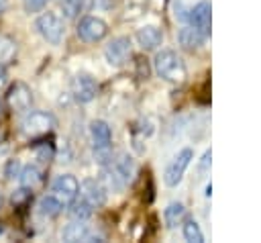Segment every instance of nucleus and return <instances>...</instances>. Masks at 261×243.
I'll return each instance as SVG.
<instances>
[{"instance_id":"nucleus-1","label":"nucleus","mask_w":261,"mask_h":243,"mask_svg":"<svg viewBox=\"0 0 261 243\" xmlns=\"http://www.w3.org/2000/svg\"><path fill=\"white\" fill-rule=\"evenodd\" d=\"M153 69H155V74L161 80H165L169 84H181L188 78L186 61L173 49H161V51H157V55L153 59Z\"/></svg>"},{"instance_id":"nucleus-2","label":"nucleus","mask_w":261,"mask_h":243,"mask_svg":"<svg viewBox=\"0 0 261 243\" xmlns=\"http://www.w3.org/2000/svg\"><path fill=\"white\" fill-rule=\"evenodd\" d=\"M35 27L39 31V35L49 43V45H59L65 37V25L63 18L57 16L55 12H43L39 14V18L35 20Z\"/></svg>"},{"instance_id":"nucleus-3","label":"nucleus","mask_w":261,"mask_h":243,"mask_svg":"<svg viewBox=\"0 0 261 243\" xmlns=\"http://www.w3.org/2000/svg\"><path fill=\"white\" fill-rule=\"evenodd\" d=\"M55 116L51 112H45V110H35V112H29L22 123H20V129L27 137L35 139V137H45L47 133H51L55 129Z\"/></svg>"},{"instance_id":"nucleus-4","label":"nucleus","mask_w":261,"mask_h":243,"mask_svg":"<svg viewBox=\"0 0 261 243\" xmlns=\"http://www.w3.org/2000/svg\"><path fill=\"white\" fill-rule=\"evenodd\" d=\"M192 159H194V149H192V147L179 149V151L175 153V157L167 163L165 172H163V182H165V186L175 188V186L181 182V178H184L186 169L190 167Z\"/></svg>"},{"instance_id":"nucleus-5","label":"nucleus","mask_w":261,"mask_h":243,"mask_svg":"<svg viewBox=\"0 0 261 243\" xmlns=\"http://www.w3.org/2000/svg\"><path fill=\"white\" fill-rule=\"evenodd\" d=\"M108 35V25L104 18L100 16H84L77 25V37L84 41V43H100L104 37Z\"/></svg>"},{"instance_id":"nucleus-6","label":"nucleus","mask_w":261,"mask_h":243,"mask_svg":"<svg viewBox=\"0 0 261 243\" xmlns=\"http://www.w3.org/2000/svg\"><path fill=\"white\" fill-rule=\"evenodd\" d=\"M190 27L198 29L204 37H210L212 33V6L208 0H200L198 4H194V8L188 10L186 14Z\"/></svg>"},{"instance_id":"nucleus-7","label":"nucleus","mask_w":261,"mask_h":243,"mask_svg":"<svg viewBox=\"0 0 261 243\" xmlns=\"http://www.w3.org/2000/svg\"><path fill=\"white\" fill-rule=\"evenodd\" d=\"M130 53H133V41H130V37H116V39H112V41L106 45V49H104L106 61H108L110 65H114V67L124 65V63L128 61Z\"/></svg>"},{"instance_id":"nucleus-8","label":"nucleus","mask_w":261,"mask_h":243,"mask_svg":"<svg viewBox=\"0 0 261 243\" xmlns=\"http://www.w3.org/2000/svg\"><path fill=\"white\" fill-rule=\"evenodd\" d=\"M6 102L14 112H27L33 106V92L24 82H14L6 90Z\"/></svg>"},{"instance_id":"nucleus-9","label":"nucleus","mask_w":261,"mask_h":243,"mask_svg":"<svg viewBox=\"0 0 261 243\" xmlns=\"http://www.w3.org/2000/svg\"><path fill=\"white\" fill-rule=\"evenodd\" d=\"M61 239L67 243H77V241H86V243H94V241H104V235L100 233H92L90 227L86 225V221H75L65 225V229L61 231Z\"/></svg>"},{"instance_id":"nucleus-10","label":"nucleus","mask_w":261,"mask_h":243,"mask_svg":"<svg viewBox=\"0 0 261 243\" xmlns=\"http://www.w3.org/2000/svg\"><path fill=\"white\" fill-rule=\"evenodd\" d=\"M71 94L75 98V102L80 104H88L96 98L98 94V84L92 76L88 74H77L73 80H71Z\"/></svg>"},{"instance_id":"nucleus-11","label":"nucleus","mask_w":261,"mask_h":243,"mask_svg":"<svg viewBox=\"0 0 261 243\" xmlns=\"http://www.w3.org/2000/svg\"><path fill=\"white\" fill-rule=\"evenodd\" d=\"M51 192L63 202V204H69L77 194H80V182L75 180V176L71 174H61L53 180L51 184Z\"/></svg>"},{"instance_id":"nucleus-12","label":"nucleus","mask_w":261,"mask_h":243,"mask_svg":"<svg viewBox=\"0 0 261 243\" xmlns=\"http://www.w3.org/2000/svg\"><path fill=\"white\" fill-rule=\"evenodd\" d=\"M80 194H82V198H86L94 208L106 204V186H104L102 180L86 178V180L80 184Z\"/></svg>"},{"instance_id":"nucleus-13","label":"nucleus","mask_w":261,"mask_h":243,"mask_svg":"<svg viewBox=\"0 0 261 243\" xmlns=\"http://www.w3.org/2000/svg\"><path fill=\"white\" fill-rule=\"evenodd\" d=\"M135 39H137V43H139V47H141L143 51H153V49H157V47L161 45L163 33H161V29H157L155 25H145V27H141V29L137 31Z\"/></svg>"},{"instance_id":"nucleus-14","label":"nucleus","mask_w":261,"mask_h":243,"mask_svg":"<svg viewBox=\"0 0 261 243\" xmlns=\"http://www.w3.org/2000/svg\"><path fill=\"white\" fill-rule=\"evenodd\" d=\"M90 135H92V145L94 149H108L112 147V131L106 120H94L90 125Z\"/></svg>"},{"instance_id":"nucleus-15","label":"nucleus","mask_w":261,"mask_h":243,"mask_svg":"<svg viewBox=\"0 0 261 243\" xmlns=\"http://www.w3.org/2000/svg\"><path fill=\"white\" fill-rule=\"evenodd\" d=\"M204 41H206V37L198 29H194L190 25L188 27H181L179 33H177V43L186 51H198V49H202Z\"/></svg>"},{"instance_id":"nucleus-16","label":"nucleus","mask_w":261,"mask_h":243,"mask_svg":"<svg viewBox=\"0 0 261 243\" xmlns=\"http://www.w3.org/2000/svg\"><path fill=\"white\" fill-rule=\"evenodd\" d=\"M110 165L116 169V174L122 178L124 184H128L133 180V176H135V161H133V157L128 153H120L114 163L110 161Z\"/></svg>"},{"instance_id":"nucleus-17","label":"nucleus","mask_w":261,"mask_h":243,"mask_svg":"<svg viewBox=\"0 0 261 243\" xmlns=\"http://www.w3.org/2000/svg\"><path fill=\"white\" fill-rule=\"evenodd\" d=\"M67 212H69V216L75 218V221H88V218L94 214V206H92L86 198H82V196L77 198V196H75V198L69 202V210H67Z\"/></svg>"},{"instance_id":"nucleus-18","label":"nucleus","mask_w":261,"mask_h":243,"mask_svg":"<svg viewBox=\"0 0 261 243\" xmlns=\"http://www.w3.org/2000/svg\"><path fill=\"white\" fill-rule=\"evenodd\" d=\"M184 218H186V206H184L181 202H169V204L165 206V210H163V221H165V225H167L169 229L181 225Z\"/></svg>"},{"instance_id":"nucleus-19","label":"nucleus","mask_w":261,"mask_h":243,"mask_svg":"<svg viewBox=\"0 0 261 243\" xmlns=\"http://www.w3.org/2000/svg\"><path fill=\"white\" fill-rule=\"evenodd\" d=\"M18 178H20V184L24 188H29V190H35V188H39L43 184V174H41V169L37 165H24L20 169Z\"/></svg>"},{"instance_id":"nucleus-20","label":"nucleus","mask_w":261,"mask_h":243,"mask_svg":"<svg viewBox=\"0 0 261 243\" xmlns=\"http://www.w3.org/2000/svg\"><path fill=\"white\" fill-rule=\"evenodd\" d=\"M63 210V202L55 196V194H49V196H43L41 202H39V212L43 216H57L59 212Z\"/></svg>"},{"instance_id":"nucleus-21","label":"nucleus","mask_w":261,"mask_h":243,"mask_svg":"<svg viewBox=\"0 0 261 243\" xmlns=\"http://www.w3.org/2000/svg\"><path fill=\"white\" fill-rule=\"evenodd\" d=\"M181 223H184L181 225L184 239L188 243H204V233H202V229H200V225H198L196 218H184Z\"/></svg>"},{"instance_id":"nucleus-22","label":"nucleus","mask_w":261,"mask_h":243,"mask_svg":"<svg viewBox=\"0 0 261 243\" xmlns=\"http://www.w3.org/2000/svg\"><path fill=\"white\" fill-rule=\"evenodd\" d=\"M16 55V41L8 35H0V65H6Z\"/></svg>"},{"instance_id":"nucleus-23","label":"nucleus","mask_w":261,"mask_h":243,"mask_svg":"<svg viewBox=\"0 0 261 243\" xmlns=\"http://www.w3.org/2000/svg\"><path fill=\"white\" fill-rule=\"evenodd\" d=\"M84 4H86V0H61V10L67 18H75L82 12Z\"/></svg>"},{"instance_id":"nucleus-24","label":"nucleus","mask_w":261,"mask_h":243,"mask_svg":"<svg viewBox=\"0 0 261 243\" xmlns=\"http://www.w3.org/2000/svg\"><path fill=\"white\" fill-rule=\"evenodd\" d=\"M29 200H31V190L24 188V186L12 194V204H14V206H20V204H24V202H29Z\"/></svg>"},{"instance_id":"nucleus-25","label":"nucleus","mask_w":261,"mask_h":243,"mask_svg":"<svg viewBox=\"0 0 261 243\" xmlns=\"http://www.w3.org/2000/svg\"><path fill=\"white\" fill-rule=\"evenodd\" d=\"M18 174H20V163H18V159H8V163H6V167H4V176H6L8 180H12V178H18Z\"/></svg>"},{"instance_id":"nucleus-26","label":"nucleus","mask_w":261,"mask_h":243,"mask_svg":"<svg viewBox=\"0 0 261 243\" xmlns=\"http://www.w3.org/2000/svg\"><path fill=\"white\" fill-rule=\"evenodd\" d=\"M47 2H49V0H22L24 10H27L29 14H31V12H41Z\"/></svg>"},{"instance_id":"nucleus-27","label":"nucleus","mask_w":261,"mask_h":243,"mask_svg":"<svg viewBox=\"0 0 261 243\" xmlns=\"http://www.w3.org/2000/svg\"><path fill=\"white\" fill-rule=\"evenodd\" d=\"M210 163H212V151L206 149L204 155H202V159H200V172H206L210 167Z\"/></svg>"},{"instance_id":"nucleus-28","label":"nucleus","mask_w":261,"mask_h":243,"mask_svg":"<svg viewBox=\"0 0 261 243\" xmlns=\"http://www.w3.org/2000/svg\"><path fill=\"white\" fill-rule=\"evenodd\" d=\"M6 84V67L4 65H0V88Z\"/></svg>"},{"instance_id":"nucleus-29","label":"nucleus","mask_w":261,"mask_h":243,"mask_svg":"<svg viewBox=\"0 0 261 243\" xmlns=\"http://www.w3.org/2000/svg\"><path fill=\"white\" fill-rule=\"evenodd\" d=\"M4 8H6V0H0V14L4 12Z\"/></svg>"},{"instance_id":"nucleus-30","label":"nucleus","mask_w":261,"mask_h":243,"mask_svg":"<svg viewBox=\"0 0 261 243\" xmlns=\"http://www.w3.org/2000/svg\"><path fill=\"white\" fill-rule=\"evenodd\" d=\"M210 194H212V184L206 186V196H210Z\"/></svg>"},{"instance_id":"nucleus-31","label":"nucleus","mask_w":261,"mask_h":243,"mask_svg":"<svg viewBox=\"0 0 261 243\" xmlns=\"http://www.w3.org/2000/svg\"><path fill=\"white\" fill-rule=\"evenodd\" d=\"M0 206H2V196H0Z\"/></svg>"},{"instance_id":"nucleus-32","label":"nucleus","mask_w":261,"mask_h":243,"mask_svg":"<svg viewBox=\"0 0 261 243\" xmlns=\"http://www.w3.org/2000/svg\"><path fill=\"white\" fill-rule=\"evenodd\" d=\"M0 112H2V104H0Z\"/></svg>"}]
</instances>
